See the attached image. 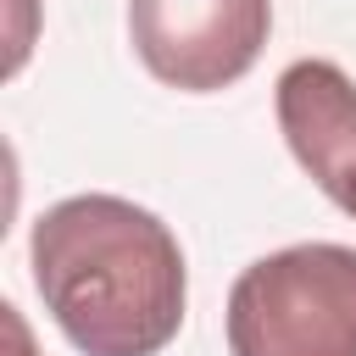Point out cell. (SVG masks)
<instances>
[{
	"mask_svg": "<svg viewBox=\"0 0 356 356\" xmlns=\"http://www.w3.org/2000/svg\"><path fill=\"white\" fill-rule=\"evenodd\" d=\"M44 312L83 356H161L184 328V250L122 195L56 200L28 239Z\"/></svg>",
	"mask_w": 356,
	"mask_h": 356,
	"instance_id": "6da1fadb",
	"label": "cell"
},
{
	"mask_svg": "<svg viewBox=\"0 0 356 356\" xmlns=\"http://www.w3.org/2000/svg\"><path fill=\"white\" fill-rule=\"evenodd\" d=\"M228 356H356V250L289 245L228 289Z\"/></svg>",
	"mask_w": 356,
	"mask_h": 356,
	"instance_id": "7a4b0ae2",
	"label": "cell"
},
{
	"mask_svg": "<svg viewBox=\"0 0 356 356\" xmlns=\"http://www.w3.org/2000/svg\"><path fill=\"white\" fill-rule=\"evenodd\" d=\"M273 28V0H128V39L150 78L211 95L239 83Z\"/></svg>",
	"mask_w": 356,
	"mask_h": 356,
	"instance_id": "3957f363",
	"label": "cell"
},
{
	"mask_svg": "<svg viewBox=\"0 0 356 356\" xmlns=\"http://www.w3.org/2000/svg\"><path fill=\"white\" fill-rule=\"evenodd\" d=\"M278 134L312 184L356 217V78L323 56L289 61L278 72Z\"/></svg>",
	"mask_w": 356,
	"mask_h": 356,
	"instance_id": "277c9868",
	"label": "cell"
}]
</instances>
